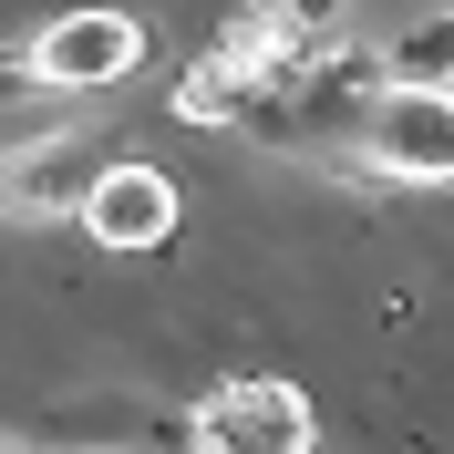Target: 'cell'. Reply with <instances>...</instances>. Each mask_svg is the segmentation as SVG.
<instances>
[{"label": "cell", "instance_id": "1", "mask_svg": "<svg viewBox=\"0 0 454 454\" xmlns=\"http://www.w3.org/2000/svg\"><path fill=\"white\" fill-rule=\"evenodd\" d=\"M248 135L279 155H320L340 176H382V186H454V83H413V73H372L351 52L289 62L279 93L248 114Z\"/></svg>", "mask_w": 454, "mask_h": 454}, {"label": "cell", "instance_id": "2", "mask_svg": "<svg viewBox=\"0 0 454 454\" xmlns=\"http://www.w3.org/2000/svg\"><path fill=\"white\" fill-rule=\"evenodd\" d=\"M135 62H145V21L135 11H62V21L31 31V52H11V83L93 93V83H124Z\"/></svg>", "mask_w": 454, "mask_h": 454}, {"label": "cell", "instance_id": "3", "mask_svg": "<svg viewBox=\"0 0 454 454\" xmlns=\"http://www.w3.org/2000/svg\"><path fill=\"white\" fill-rule=\"evenodd\" d=\"M186 454H310V403L269 382V372H238L197 403L186 424Z\"/></svg>", "mask_w": 454, "mask_h": 454}, {"label": "cell", "instance_id": "4", "mask_svg": "<svg viewBox=\"0 0 454 454\" xmlns=\"http://www.w3.org/2000/svg\"><path fill=\"white\" fill-rule=\"evenodd\" d=\"M104 186V166L83 155V135H52V145H0V217H83V197Z\"/></svg>", "mask_w": 454, "mask_h": 454}, {"label": "cell", "instance_id": "5", "mask_svg": "<svg viewBox=\"0 0 454 454\" xmlns=\"http://www.w3.org/2000/svg\"><path fill=\"white\" fill-rule=\"evenodd\" d=\"M83 227L104 238V248H166L176 238V176L166 166H104V186L83 197Z\"/></svg>", "mask_w": 454, "mask_h": 454}, {"label": "cell", "instance_id": "6", "mask_svg": "<svg viewBox=\"0 0 454 454\" xmlns=\"http://www.w3.org/2000/svg\"><path fill=\"white\" fill-rule=\"evenodd\" d=\"M238 31L279 42V52H331L340 42V0H238Z\"/></svg>", "mask_w": 454, "mask_h": 454}, {"label": "cell", "instance_id": "7", "mask_svg": "<svg viewBox=\"0 0 454 454\" xmlns=\"http://www.w3.org/2000/svg\"><path fill=\"white\" fill-rule=\"evenodd\" d=\"M382 62H393V73H413V83H454V11L413 21V31H403V42H393Z\"/></svg>", "mask_w": 454, "mask_h": 454}]
</instances>
